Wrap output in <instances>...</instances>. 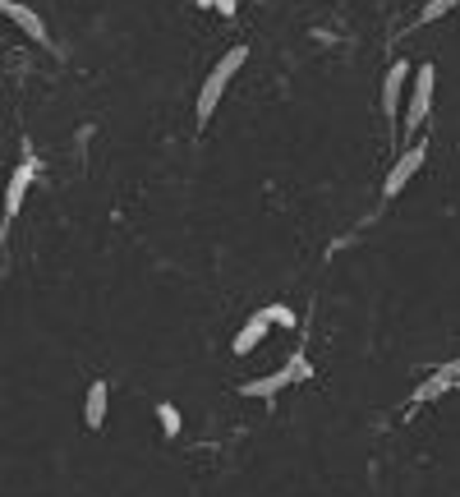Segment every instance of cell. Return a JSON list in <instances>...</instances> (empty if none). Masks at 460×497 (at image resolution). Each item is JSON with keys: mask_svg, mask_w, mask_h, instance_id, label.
<instances>
[{"mask_svg": "<svg viewBox=\"0 0 460 497\" xmlns=\"http://www.w3.org/2000/svg\"><path fill=\"white\" fill-rule=\"evenodd\" d=\"M433 88H438V69H433V65L414 69V79H410V102H405V134H414L419 125L429 120V111H433Z\"/></svg>", "mask_w": 460, "mask_h": 497, "instance_id": "cell-1", "label": "cell"}, {"mask_svg": "<svg viewBox=\"0 0 460 497\" xmlns=\"http://www.w3.org/2000/svg\"><path fill=\"white\" fill-rule=\"evenodd\" d=\"M424 162H429V143H410L405 152H401V157L392 162V171H387V184H382V199H396L401 194V189L419 175V171H424Z\"/></svg>", "mask_w": 460, "mask_h": 497, "instance_id": "cell-2", "label": "cell"}, {"mask_svg": "<svg viewBox=\"0 0 460 497\" xmlns=\"http://www.w3.org/2000/svg\"><path fill=\"white\" fill-rule=\"evenodd\" d=\"M37 180V157H32V147L23 152V162L14 166V175H10V184H5V221H14L19 217V208H23V199H28V184Z\"/></svg>", "mask_w": 460, "mask_h": 497, "instance_id": "cell-3", "label": "cell"}, {"mask_svg": "<svg viewBox=\"0 0 460 497\" xmlns=\"http://www.w3.org/2000/svg\"><path fill=\"white\" fill-rule=\"evenodd\" d=\"M410 79H414L410 60H392L387 79H382V111H387V116H396V111H401V102H405V84H410Z\"/></svg>", "mask_w": 460, "mask_h": 497, "instance_id": "cell-4", "label": "cell"}, {"mask_svg": "<svg viewBox=\"0 0 460 497\" xmlns=\"http://www.w3.org/2000/svg\"><path fill=\"white\" fill-rule=\"evenodd\" d=\"M290 368H277V373H267V377H249L240 382V396H253V401H267V396H277L281 387H290Z\"/></svg>", "mask_w": 460, "mask_h": 497, "instance_id": "cell-5", "label": "cell"}, {"mask_svg": "<svg viewBox=\"0 0 460 497\" xmlns=\"http://www.w3.org/2000/svg\"><path fill=\"white\" fill-rule=\"evenodd\" d=\"M226 84H230V74H221V69L208 74V84H203V93H199V125L212 120V111H217L221 97H226Z\"/></svg>", "mask_w": 460, "mask_h": 497, "instance_id": "cell-6", "label": "cell"}, {"mask_svg": "<svg viewBox=\"0 0 460 497\" xmlns=\"http://www.w3.org/2000/svg\"><path fill=\"white\" fill-rule=\"evenodd\" d=\"M106 405H111V387H106V382H93L88 401H84V424H88L93 433L106 424Z\"/></svg>", "mask_w": 460, "mask_h": 497, "instance_id": "cell-7", "label": "cell"}, {"mask_svg": "<svg viewBox=\"0 0 460 497\" xmlns=\"http://www.w3.org/2000/svg\"><path fill=\"white\" fill-rule=\"evenodd\" d=\"M267 327H272V323H267V314H253V318L235 332V346H230V351H235V355L258 351V346H262V336H267Z\"/></svg>", "mask_w": 460, "mask_h": 497, "instance_id": "cell-8", "label": "cell"}, {"mask_svg": "<svg viewBox=\"0 0 460 497\" xmlns=\"http://www.w3.org/2000/svg\"><path fill=\"white\" fill-rule=\"evenodd\" d=\"M447 392H456V377L447 373V368H438V373H429L424 382L414 387V405H424V401H438V396H447Z\"/></svg>", "mask_w": 460, "mask_h": 497, "instance_id": "cell-9", "label": "cell"}, {"mask_svg": "<svg viewBox=\"0 0 460 497\" xmlns=\"http://www.w3.org/2000/svg\"><path fill=\"white\" fill-rule=\"evenodd\" d=\"M10 19H14V23H19V28H23L28 37H32L37 47H51V37H47V23L37 19V14H32L28 5H19V0H14V5H10Z\"/></svg>", "mask_w": 460, "mask_h": 497, "instance_id": "cell-10", "label": "cell"}, {"mask_svg": "<svg viewBox=\"0 0 460 497\" xmlns=\"http://www.w3.org/2000/svg\"><path fill=\"white\" fill-rule=\"evenodd\" d=\"M460 5V0H429V5H424V14H419V28H424V23H438L442 14H451Z\"/></svg>", "mask_w": 460, "mask_h": 497, "instance_id": "cell-11", "label": "cell"}, {"mask_svg": "<svg viewBox=\"0 0 460 497\" xmlns=\"http://www.w3.org/2000/svg\"><path fill=\"white\" fill-rule=\"evenodd\" d=\"M157 419H162V429H166V438H180V410L175 405H157Z\"/></svg>", "mask_w": 460, "mask_h": 497, "instance_id": "cell-12", "label": "cell"}, {"mask_svg": "<svg viewBox=\"0 0 460 497\" xmlns=\"http://www.w3.org/2000/svg\"><path fill=\"white\" fill-rule=\"evenodd\" d=\"M286 368H290V377H295V382H309V377H314V364H309V359H304V351H295Z\"/></svg>", "mask_w": 460, "mask_h": 497, "instance_id": "cell-13", "label": "cell"}, {"mask_svg": "<svg viewBox=\"0 0 460 497\" xmlns=\"http://www.w3.org/2000/svg\"><path fill=\"white\" fill-rule=\"evenodd\" d=\"M262 314H267V323H277V327H295V314L286 309V304H267Z\"/></svg>", "mask_w": 460, "mask_h": 497, "instance_id": "cell-14", "label": "cell"}, {"mask_svg": "<svg viewBox=\"0 0 460 497\" xmlns=\"http://www.w3.org/2000/svg\"><path fill=\"white\" fill-rule=\"evenodd\" d=\"M217 10H221V14L230 19V14H235V10H240V5H235V0H217Z\"/></svg>", "mask_w": 460, "mask_h": 497, "instance_id": "cell-15", "label": "cell"}, {"mask_svg": "<svg viewBox=\"0 0 460 497\" xmlns=\"http://www.w3.org/2000/svg\"><path fill=\"white\" fill-rule=\"evenodd\" d=\"M10 5H14V0H0V14H10Z\"/></svg>", "mask_w": 460, "mask_h": 497, "instance_id": "cell-16", "label": "cell"}, {"mask_svg": "<svg viewBox=\"0 0 460 497\" xmlns=\"http://www.w3.org/2000/svg\"><path fill=\"white\" fill-rule=\"evenodd\" d=\"M456 392H460V382H456Z\"/></svg>", "mask_w": 460, "mask_h": 497, "instance_id": "cell-17", "label": "cell"}]
</instances>
